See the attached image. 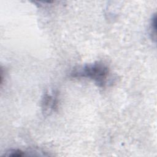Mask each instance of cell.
<instances>
[{"mask_svg":"<svg viewBox=\"0 0 157 157\" xmlns=\"http://www.w3.org/2000/svg\"><path fill=\"white\" fill-rule=\"evenodd\" d=\"M43 109L45 112L48 113L52 110H53L56 107L57 101L56 97L53 94H45L44 98L43 99Z\"/></svg>","mask_w":157,"mask_h":157,"instance_id":"7a4b0ae2","label":"cell"},{"mask_svg":"<svg viewBox=\"0 0 157 157\" xmlns=\"http://www.w3.org/2000/svg\"><path fill=\"white\" fill-rule=\"evenodd\" d=\"M150 34L151 36L152 39L155 40V36H156V15H155L153 17L151 20L150 22Z\"/></svg>","mask_w":157,"mask_h":157,"instance_id":"3957f363","label":"cell"},{"mask_svg":"<svg viewBox=\"0 0 157 157\" xmlns=\"http://www.w3.org/2000/svg\"><path fill=\"white\" fill-rule=\"evenodd\" d=\"M71 74L73 77H83L91 79L98 86L104 87L108 82L110 70L104 63L95 62L75 68Z\"/></svg>","mask_w":157,"mask_h":157,"instance_id":"6da1fadb","label":"cell"}]
</instances>
